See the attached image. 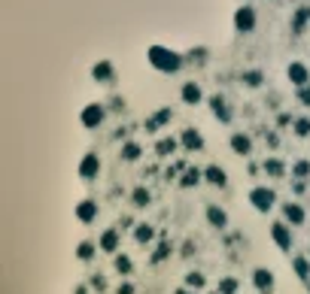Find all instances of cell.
<instances>
[{"label":"cell","instance_id":"20","mask_svg":"<svg viewBox=\"0 0 310 294\" xmlns=\"http://www.w3.org/2000/svg\"><path fill=\"white\" fill-rule=\"evenodd\" d=\"M168 122H171V109L165 106V109H158L152 119H146V131H158V128H161V125H168Z\"/></svg>","mask_w":310,"mask_h":294},{"label":"cell","instance_id":"34","mask_svg":"<svg viewBox=\"0 0 310 294\" xmlns=\"http://www.w3.org/2000/svg\"><path fill=\"white\" fill-rule=\"evenodd\" d=\"M238 291V282H234V279H222V282H219V294H234Z\"/></svg>","mask_w":310,"mask_h":294},{"label":"cell","instance_id":"35","mask_svg":"<svg viewBox=\"0 0 310 294\" xmlns=\"http://www.w3.org/2000/svg\"><path fill=\"white\" fill-rule=\"evenodd\" d=\"M298 103H304V106H310V85H304V88H298Z\"/></svg>","mask_w":310,"mask_h":294},{"label":"cell","instance_id":"29","mask_svg":"<svg viewBox=\"0 0 310 294\" xmlns=\"http://www.w3.org/2000/svg\"><path fill=\"white\" fill-rule=\"evenodd\" d=\"M131 200H134V206H149V200H152V194L146 191V188H134V194H131Z\"/></svg>","mask_w":310,"mask_h":294},{"label":"cell","instance_id":"12","mask_svg":"<svg viewBox=\"0 0 310 294\" xmlns=\"http://www.w3.org/2000/svg\"><path fill=\"white\" fill-rule=\"evenodd\" d=\"M283 219H286L289 225H304L307 212H304V206H301V203L289 200V203H283Z\"/></svg>","mask_w":310,"mask_h":294},{"label":"cell","instance_id":"31","mask_svg":"<svg viewBox=\"0 0 310 294\" xmlns=\"http://www.w3.org/2000/svg\"><path fill=\"white\" fill-rule=\"evenodd\" d=\"M292 176H295V179H307L310 176V161H295L292 164Z\"/></svg>","mask_w":310,"mask_h":294},{"label":"cell","instance_id":"10","mask_svg":"<svg viewBox=\"0 0 310 294\" xmlns=\"http://www.w3.org/2000/svg\"><path fill=\"white\" fill-rule=\"evenodd\" d=\"M179 143H183L186 152H201V149H204V136H201L198 128H186L183 136H179Z\"/></svg>","mask_w":310,"mask_h":294},{"label":"cell","instance_id":"11","mask_svg":"<svg viewBox=\"0 0 310 294\" xmlns=\"http://www.w3.org/2000/svg\"><path fill=\"white\" fill-rule=\"evenodd\" d=\"M179 97H183V103H186V106H198V103H204V91H201V85L192 79V82H186V85H183Z\"/></svg>","mask_w":310,"mask_h":294},{"label":"cell","instance_id":"36","mask_svg":"<svg viewBox=\"0 0 310 294\" xmlns=\"http://www.w3.org/2000/svg\"><path fill=\"white\" fill-rule=\"evenodd\" d=\"M168 249H171V246H168V243H161V246H158V252H155V261H161V258L168 255Z\"/></svg>","mask_w":310,"mask_h":294},{"label":"cell","instance_id":"23","mask_svg":"<svg viewBox=\"0 0 310 294\" xmlns=\"http://www.w3.org/2000/svg\"><path fill=\"white\" fill-rule=\"evenodd\" d=\"M98 249H101V246H95V243H88V240H85V243H79V249H76V258H79V261H92Z\"/></svg>","mask_w":310,"mask_h":294},{"label":"cell","instance_id":"9","mask_svg":"<svg viewBox=\"0 0 310 294\" xmlns=\"http://www.w3.org/2000/svg\"><path fill=\"white\" fill-rule=\"evenodd\" d=\"M76 219H79L82 225L95 222V219H98V200H92V197L79 200V203H76Z\"/></svg>","mask_w":310,"mask_h":294},{"label":"cell","instance_id":"13","mask_svg":"<svg viewBox=\"0 0 310 294\" xmlns=\"http://www.w3.org/2000/svg\"><path fill=\"white\" fill-rule=\"evenodd\" d=\"M92 76H95V82L110 85L116 79V67H113V61H98V64L92 67Z\"/></svg>","mask_w":310,"mask_h":294},{"label":"cell","instance_id":"38","mask_svg":"<svg viewBox=\"0 0 310 294\" xmlns=\"http://www.w3.org/2000/svg\"><path fill=\"white\" fill-rule=\"evenodd\" d=\"M119 294H134V285H128V282H125V285L119 288Z\"/></svg>","mask_w":310,"mask_h":294},{"label":"cell","instance_id":"26","mask_svg":"<svg viewBox=\"0 0 310 294\" xmlns=\"http://www.w3.org/2000/svg\"><path fill=\"white\" fill-rule=\"evenodd\" d=\"M152 237H155V230H152V225H137V230H134V240L137 243H152Z\"/></svg>","mask_w":310,"mask_h":294},{"label":"cell","instance_id":"4","mask_svg":"<svg viewBox=\"0 0 310 294\" xmlns=\"http://www.w3.org/2000/svg\"><path fill=\"white\" fill-rule=\"evenodd\" d=\"M256 9L249 6V3H243V6H238V12H234V31L238 33H252L256 31Z\"/></svg>","mask_w":310,"mask_h":294},{"label":"cell","instance_id":"30","mask_svg":"<svg viewBox=\"0 0 310 294\" xmlns=\"http://www.w3.org/2000/svg\"><path fill=\"white\" fill-rule=\"evenodd\" d=\"M292 267H295V273H298L301 279H310V258H295Z\"/></svg>","mask_w":310,"mask_h":294},{"label":"cell","instance_id":"39","mask_svg":"<svg viewBox=\"0 0 310 294\" xmlns=\"http://www.w3.org/2000/svg\"><path fill=\"white\" fill-rule=\"evenodd\" d=\"M176 294H192V291H189V288H179V291H176Z\"/></svg>","mask_w":310,"mask_h":294},{"label":"cell","instance_id":"19","mask_svg":"<svg viewBox=\"0 0 310 294\" xmlns=\"http://www.w3.org/2000/svg\"><path fill=\"white\" fill-rule=\"evenodd\" d=\"M207 222L213 225V228H225L228 225V215H225V209H219V206H207Z\"/></svg>","mask_w":310,"mask_h":294},{"label":"cell","instance_id":"28","mask_svg":"<svg viewBox=\"0 0 310 294\" xmlns=\"http://www.w3.org/2000/svg\"><path fill=\"white\" fill-rule=\"evenodd\" d=\"M304 22H310V9H298V15L292 18V31L301 33L304 31Z\"/></svg>","mask_w":310,"mask_h":294},{"label":"cell","instance_id":"16","mask_svg":"<svg viewBox=\"0 0 310 294\" xmlns=\"http://www.w3.org/2000/svg\"><path fill=\"white\" fill-rule=\"evenodd\" d=\"M231 152L246 158V155L252 152V140H249L246 133H234V136H231Z\"/></svg>","mask_w":310,"mask_h":294},{"label":"cell","instance_id":"14","mask_svg":"<svg viewBox=\"0 0 310 294\" xmlns=\"http://www.w3.org/2000/svg\"><path fill=\"white\" fill-rule=\"evenodd\" d=\"M204 182L216 185V188H222V185L228 182V176H225V170H222L219 164H210V167H204Z\"/></svg>","mask_w":310,"mask_h":294},{"label":"cell","instance_id":"15","mask_svg":"<svg viewBox=\"0 0 310 294\" xmlns=\"http://www.w3.org/2000/svg\"><path fill=\"white\" fill-rule=\"evenodd\" d=\"M252 282H256L259 291H271L274 288V273L265 270V267H259V270H252Z\"/></svg>","mask_w":310,"mask_h":294},{"label":"cell","instance_id":"5","mask_svg":"<svg viewBox=\"0 0 310 294\" xmlns=\"http://www.w3.org/2000/svg\"><path fill=\"white\" fill-rule=\"evenodd\" d=\"M98 173H101V158H98V152H85L82 161H79V176H82L85 182H92Z\"/></svg>","mask_w":310,"mask_h":294},{"label":"cell","instance_id":"27","mask_svg":"<svg viewBox=\"0 0 310 294\" xmlns=\"http://www.w3.org/2000/svg\"><path fill=\"white\" fill-rule=\"evenodd\" d=\"M113 267H116V270H119L122 276H128V273L134 270V264H131V258H128V255H116V261H113Z\"/></svg>","mask_w":310,"mask_h":294},{"label":"cell","instance_id":"18","mask_svg":"<svg viewBox=\"0 0 310 294\" xmlns=\"http://www.w3.org/2000/svg\"><path fill=\"white\" fill-rule=\"evenodd\" d=\"M179 146H183L179 140H173V136H165V140H158V143H155V155L168 158V155H173V152H176Z\"/></svg>","mask_w":310,"mask_h":294},{"label":"cell","instance_id":"37","mask_svg":"<svg viewBox=\"0 0 310 294\" xmlns=\"http://www.w3.org/2000/svg\"><path fill=\"white\" fill-rule=\"evenodd\" d=\"M92 285H95L98 291H103V288H106V282H103V276H95V279H92Z\"/></svg>","mask_w":310,"mask_h":294},{"label":"cell","instance_id":"3","mask_svg":"<svg viewBox=\"0 0 310 294\" xmlns=\"http://www.w3.org/2000/svg\"><path fill=\"white\" fill-rule=\"evenodd\" d=\"M103 119H106L103 103H85V106H82V112H79V122H82V128H88V131L101 128Z\"/></svg>","mask_w":310,"mask_h":294},{"label":"cell","instance_id":"6","mask_svg":"<svg viewBox=\"0 0 310 294\" xmlns=\"http://www.w3.org/2000/svg\"><path fill=\"white\" fill-rule=\"evenodd\" d=\"M286 76H289V82H292L295 88L310 85V70H307V64H301V61H292V64L286 67Z\"/></svg>","mask_w":310,"mask_h":294},{"label":"cell","instance_id":"1","mask_svg":"<svg viewBox=\"0 0 310 294\" xmlns=\"http://www.w3.org/2000/svg\"><path fill=\"white\" fill-rule=\"evenodd\" d=\"M146 61L152 70H158V73H179V67H183V55H176L173 49L168 46H149L146 49Z\"/></svg>","mask_w":310,"mask_h":294},{"label":"cell","instance_id":"24","mask_svg":"<svg viewBox=\"0 0 310 294\" xmlns=\"http://www.w3.org/2000/svg\"><path fill=\"white\" fill-rule=\"evenodd\" d=\"M241 79H243V85H246V88H259L265 76H262V70H246Z\"/></svg>","mask_w":310,"mask_h":294},{"label":"cell","instance_id":"22","mask_svg":"<svg viewBox=\"0 0 310 294\" xmlns=\"http://www.w3.org/2000/svg\"><path fill=\"white\" fill-rule=\"evenodd\" d=\"M265 173L274 176V179H283L286 176V164L280 161V158H265Z\"/></svg>","mask_w":310,"mask_h":294},{"label":"cell","instance_id":"21","mask_svg":"<svg viewBox=\"0 0 310 294\" xmlns=\"http://www.w3.org/2000/svg\"><path fill=\"white\" fill-rule=\"evenodd\" d=\"M201 179H204V170H198V167H189V170L183 173L179 185H183V188H192V185H198Z\"/></svg>","mask_w":310,"mask_h":294},{"label":"cell","instance_id":"8","mask_svg":"<svg viewBox=\"0 0 310 294\" xmlns=\"http://www.w3.org/2000/svg\"><path fill=\"white\" fill-rule=\"evenodd\" d=\"M207 103H210V112H213L222 125H228V122H231V106H228V100L222 97V94H213Z\"/></svg>","mask_w":310,"mask_h":294},{"label":"cell","instance_id":"33","mask_svg":"<svg viewBox=\"0 0 310 294\" xmlns=\"http://www.w3.org/2000/svg\"><path fill=\"white\" fill-rule=\"evenodd\" d=\"M295 136H310V119H298L295 122Z\"/></svg>","mask_w":310,"mask_h":294},{"label":"cell","instance_id":"17","mask_svg":"<svg viewBox=\"0 0 310 294\" xmlns=\"http://www.w3.org/2000/svg\"><path fill=\"white\" fill-rule=\"evenodd\" d=\"M98 246H101L103 252H116V249H119V230H116V228L103 230L101 240H98Z\"/></svg>","mask_w":310,"mask_h":294},{"label":"cell","instance_id":"25","mask_svg":"<svg viewBox=\"0 0 310 294\" xmlns=\"http://www.w3.org/2000/svg\"><path fill=\"white\" fill-rule=\"evenodd\" d=\"M140 155H143V149H140L137 143H131V140H128V143L122 146V158H125V161H137Z\"/></svg>","mask_w":310,"mask_h":294},{"label":"cell","instance_id":"32","mask_svg":"<svg viewBox=\"0 0 310 294\" xmlns=\"http://www.w3.org/2000/svg\"><path fill=\"white\" fill-rule=\"evenodd\" d=\"M204 276H201V273H189V276H186V285H189V288H204Z\"/></svg>","mask_w":310,"mask_h":294},{"label":"cell","instance_id":"7","mask_svg":"<svg viewBox=\"0 0 310 294\" xmlns=\"http://www.w3.org/2000/svg\"><path fill=\"white\" fill-rule=\"evenodd\" d=\"M271 237H274V243L283 249V252L292 249V230H289V222H274V225H271Z\"/></svg>","mask_w":310,"mask_h":294},{"label":"cell","instance_id":"2","mask_svg":"<svg viewBox=\"0 0 310 294\" xmlns=\"http://www.w3.org/2000/svg\"><path fill=\"white\" fill-rule=\"evenodd\" d=\"M249 203H252V209H259V212H271L274 203H277L274 188H268V185H256V188L249 191Z\"/></svg>","mask_w":310,"mask_h":294}]
</instances>
